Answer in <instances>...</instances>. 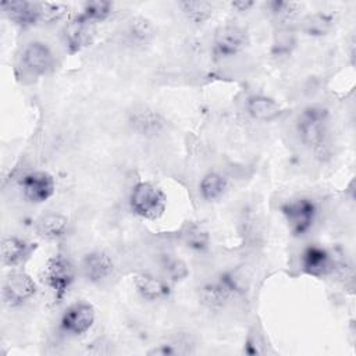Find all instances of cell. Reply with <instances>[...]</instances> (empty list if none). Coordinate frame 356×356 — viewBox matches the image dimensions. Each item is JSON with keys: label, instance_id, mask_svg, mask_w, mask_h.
Listing matches in <instances>:
<instances>
[{"label": "cell", "instance_id": "cell-7", "mask_svg": "<svg viewBox=\"0 0 356 356\" xmlns=\"http://www.w3.org/2000/svg\"><path fill=\"white\" fill-rule=\"evenodd\" d=\"M38 292L36 282L24 271L10 273L1 289L3 303L10 309H17L29 302Z\"/></svg>", "mask_w": 356, "mask_h": 356}, {"label": "cell", "instance_id": "cell-17", "mask_svg": "<svg viewBox=\"0 0 356 356\" xmlns=\"http://www.w3.org/2000/svg\"><path fill=\"white\" fill-rule=\"evenodd\" d=\"M134 286L139 296L146 302H161L171 293V286L165 280L149 273L136 274L134 277Z\"/></svg>", "mask_w": 356, "mask_h": 356}, {"label": "cell", "instance_id": "cell-3", "mask_svg": "<svg viewBox=\"0 0 356 356\" xmlns=\"http://www.w3.org/2000/svg\"><path fill=\"white\" fill-rule=\"evenodd\" d=\"M281 213L291 235L302 238L313 229L318 217V204L310 196H299L286 200L281 206Z\"/></svg>", "mask_w": 356, "mask_h": 356}, {"label": "cell", "instance_id": "cell-6", "mask_svg": "<svg viewBox=\"0 0 356 356\" xmlns=\"http://www.w3.org/2000/svg\"><path fill=\"white\" fill-rule=\"evenodd\" d=\"M242 291L238 277L232 273H222L216 280L204 282L199 289L200 302L210 309L224 307L229 299Z\"/></svg>", "mask_w": 356, "mask_h": 356}, {"label": "cell", "instance_id": "cell-28", "mask_svg": "<svg viewBox=\"0 0 356 356\" xmlns=\"http://www.w3.org/2000/svg\"><path fill=\"white\" fill-rule=\"evenodd\" d=\"M161 267H163L165 275L171 281H182L189 274L188 266L181 259H177L174 256H168V254L164 256L163 261H161Z\"/></svg>", "mask_w": 356, "mask_h": 356}, {"label": "cell", "instance_id": "cell-14", "mask_svg": "<svg viewBox=\"0 0 356 356\" xmlns=\"http://www.w3.org/2000/svg\"><path fill=\"white\" fill-rule=\"evenodd\" d=\"M81 270L88 282L102 284L114 274V261L106 252L92 250L82 257Z\"/></svg>", "mask_w": 356, "mask_h": 356}, {"label": "cell", "instance_id": "cell-4", "mask_svg": "<svg viewBox=\"0 0 356 356\" xmlns=\"http://www.w3.org/2000/svg\"><path fill=\"white\" fill-rule=\"evenodd\" d=\"M42 277L54 300L61 302L75 281V267L67 256L57 253L46 261Z\"/></svg>", "mask_w": 356, "mask_h": 356}, {"label": "cell", "instance_id": "cell-8", "mask_svg": "<svg viewBox=\"0 0 356 356\" xmlns=\"http://www.w3.org/2000/svg\"><path fill=\"white\" fill-rule=\"evenodd\" d=\"M96 310L89 302H75L65 307L60 317V328L70 337L86 334L95 324Z\"/></svg>", "mask_w": 356, "mask_h": 356}, {"label": "cell", "instance_id": "cell-26", "mask_svg": "<svg viewBox=\"0 0 356 356\" xmlns=\"http://www.w3.org/2000/svg\"><path fill=\"white\" fill-rule=\"evenodd\" d=\"M114 11V4L111 1L104 0H95V1H86L82 6V11L79 13L82 17H85L88 21L93 24L103 22L111 17Z\"/></svg>", "mask_w": 356, "mask_h": 356}, {"label": "cell", "instance_id": "cell-11", "mask_svg": "<svg viewBox=\"0 0 356 356\" xmlns=\"http://www.w3.org/2000/svg\"><path fill=\"white\" fill-rule=\"evenodd\" d=\"M128 125L143 138H157L165 131L167 120L152 107L138 106L128 113Z\"/></svg>", "mask_w": 356, "mask_h": 356}, {"label": "cell", "instance_id": "cell-1", "mask_svg": "<svg viewBox=\"0 0 356 356\" xmlns=\"http://www.w3.org/2000/svg\"><path fill=\"white\" fill-rule=\"evenodd\" d=\"M296 132L306 147L312 150L323 149L330 134L328 110L320 104L305 107L296 118Z\"/></svg>", "mask_w": 356, "mask_h": 356}, {"label": "cell", "instance_id": "cell-2", "mask_svg": "<svg viewBox=\"0 0 356 356\" xmlns=\"http://www.w3.org/2000/svg\"><path fill=\"white\" fill-rule=\"evenodd\" d=\"M128 204L134 216L142 220L156 221L165 211L167 197L163 189L156 184L150 181H139L129 192Z\"/></svg>", "mask_w": 356, "mask_h": 356}, {"label": "cell", "instance_id": "cell-27", "mask_svg": "<svg viewBox=\"0 0 356 356\" xmlns=\"http://www.w3.org/2000/svg\"><path fill=\"white\" fill-rule=\"evenodd\" d=\"M40 6V24H54L61 21L68 14V6L63 3L44 1Z\"/></svg>", "mask_w": 356, "mask_h": 356}, {"label": "cell", "instance_id": "cell-5", "mask_svg": "<svg viewBox=\"0 0 356 356\" xmlns=\"http://www.w3.org/2000/svg\"><path fill=\"white\" fill-rule=\"evenodd\" d=\"M249 44L250 36L248 29L236 24H228L216 31L211 54L216 60H229L242 54Z\"/></svg>", "mask_w": 356, "mask_h": 356}, {"label": "cell", "instance_id": "cell-9", "mask_svg": "<svg viewBox=\"0 0 356 356\" xmlns=\"http://www.w3.org/2000/svg\"><path fill=\"white\" fill-rule=\"evenodd\" d=\"M19 188L26 202L42 204L53 197L56 192V181L47 171H31L21 177Z\"/></svg>", "mask_w": 356, "mask_h": 356}, {"label": "cell", "instance_id": "cell-29", "mask_svg": "<svg viewBox=\"0 0 356 356\" xmlns=\"http://www.w3.org/2000/svg\"><path fill=\"white\" fill-rule=\"evenodd\" d=\"M296 44V39L293 36V33L288 29H282L280 31L275 38H274V42H273V51L274 54L277 56H281V54H288L292 51V49L295 47Z\"/></svg>", "mask_w": 356, "mask_h": 356}, {"label": "cell", "instance_id": "cell-22", "mask_svg": "<svg viewBox=\"0 0 356 356\" xmlns=\"http://www.w3.org/2000/svg\"><path fill=\"white\" fill-rule=\"evenodd\" d=\"M127 36L132 43L146 44L156 36V28L149 18L135 15L127 24Z\"/></svg>", "mask_w": 356, "mask_h": 356}, {"label": "cell", "instance_id": "cell-18", "mask_svg": "<svg viewBox=\"0 0 356 356\" xmlns=\"http://www.w3.org/2000/svg\"><path fill=\"white\" fill-rule=\"evenodd\" d=\"M245 110L248 115L259 122H271L281 117L284 108L281 104L266 95H252L245 102Z\"/></svg>", "mask_w": 356, "mask_h": 356}, {"label": "cell", "instance_id": "cell-30", "mask_svg": "<svg viewBox=\"0 0 356 356\" xmlns=\"http://www.w3.org/2000/svg\"><path fill=\"white\" fill-rule=\"evenodd\" d=\"M229 6H231L232 10L243 13V11L252 10L256 6V1H252V0H238V1H231Z\"/></svg>", "mask_w": 356, "mask_h": 356}, {"label": "cell", "instance_id": "cell-25", "mask_svg": "<svg viewBox=\"0 0 356 356\" xmlns=\"http://www.w3.org/2000/svg\"><path fill=\"white\" fill-rule=\"evenodd\" d=\"M334 26V17L328 13L317 11L306 17L303 21L305 32L309 36H324L327 35Z\"/></svg>", "mask_w": 356, "mask_h": 356}, {"label": "cell", "instance_id": "cell-10", "mask_svg": "<svg viewBox=\"0 0 356 356\" xmlns=\"http://www.w3.org/2000/svg\"><path fill=\"white\" fill-rule=\"evenodd\" d=\"M96 24L88 21L81 14L70 18L63 28V43L70 54L79 53L88 47L95 38Z\"/></svg>", "mask_w": 356, "mask_h": 356}, {"label": "cell", "instance_id": "cell-13", "mask_svg": "<svg viewBox=\"0 0 356 356\" xmlns=\"http://www.w3.org/2000/svg\"><path fill=\"white\" fill-rule=\"evenodd\" d=\"M24 67L33 75H46L53 71L56 57L50 46L42 40L26 43L21 56Z\"/></svg>", "mask_w": 356, "mask_h": 356}, {"label": "cell", "instance_id": "cell-23", "mask_svg": "<svg viewBox=\"0 0 356 356\" xmlns=\"http://www.w3.org/2000/svg\"><path fill=\"white\" fill-rule=\"evenodd\" d=\"M266 6H267L268 13L277 21H280L285 25L296 21L303 11L302 3L291 1V0H273V1H268Z\"/></svg>", "mask_w": 356, "mask_h": 356}, {"label": "cell", "instance_id": "cell-16", "mask_svg": "<svg viewBox=\"0 0 356 356\" xmlns=\"http://www.w3.org/2000/svg\"><path fill=\"white\" fill-rule=\"evenodd\" d=\"M35 249V243L15 235H8L1 243V263L6 267H18L31 257Z\"/></svg>", "mask_w": 356, "mask_h": 356}, {"label": "cell", "instance_id": "cell-24", "mask_svg": "<svg viewBox=\"0 0 356 356\" xmlns=\"http://www.w3.org/2000/svg\"><path fill=\"white\" fill-rule=\"evenodd\" d=\"M178 7L181 8L186 19L196 25H202L206 21H209L214 11V6L210 1H202V0L179 1Z\"/></svg>", "mask_w": 356, "mask_h": 356}, {"label": "cell", "instance_id": "cell-20", "mask_svg": "<svg viewBox=\"0 0 356 356\" xmlns=\"http://www.w3.org/2000/svg\"><path fill=\"white\" fill-rule=\"evenodd\" d=\"M70 221L64 214L47 213L38 220L36 231L39 236L47 241H56L63 238L68 231Z\"/></svg>", "mask_w": 356, "mask_h": 356}, {"label": "cell", "instance_id": "cell-19", "mask_svg": "<svg viewBox=\"0 0 356 356\" xmlns=\"http://www.w3.org/2000/svg\"><path fill=\"white\" fill-rule=\"evenodd\" d=\"M229 186L228 178L218 171L206 172L197 185L200 197L207 203L218 202L227 193Z\"/></svg>", "mask_w": 356, "mask_h": 356}, {"label": "cell", "instance_id": "cell-15", "mask_svg": "<svg viewBox=\"0 0 356 356\" xmlns=\"http://www.w3.org/2000/svg\"><path fill=\"white\" fill-rule=\"evenodd\" d=\"M4 14L19 28H31L40 24V6L33 1H1Z\"/></svg>", "mask_w": 356, "mask_h": 356}, {"label": "cell", "instance_id": "cell-21", "mask_svg": "<svg viewBox=\"0 0 356 356\" xmlns=\"http://www.w3.org/2000/svg\"><path fill=\"white\" fill-rule=\"evenodd\" d=\"M184 243L188 249L195 253H204L209 250L211 243V236L209 231L199 222H191L185 227L182 234Z\"/></svg>", "mask_w": 356, "mask_h": 356}, {"label": "cell", "instance_id": "cell-12", "mask_svg": "<svg viewBox=\"0 0 356 356\" xmlns=\"http://www.w3.org/2000/svg\"><path fill=\"white\" fill-rule=\"evenodd\" d=\"M300 268L305 274L323 278L334 273L335 270V259L332 253L320 245H309L300 253Z\"/></svg>", "mask_w": 356, "mask_h": 356}]
</instances>
